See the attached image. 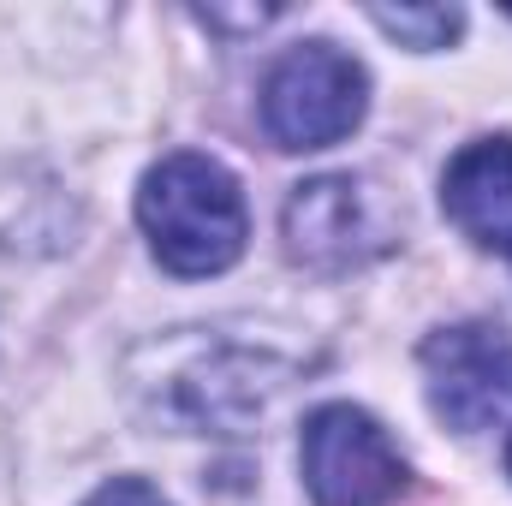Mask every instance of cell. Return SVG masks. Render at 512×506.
Segmentation results:
<instances>
[{"label":"cell","mask_w":512,"mask_h":506,"mask_svg":"<svg viewBox=\"0 0 512 506\" xmlns=\"http://www.w3.org/2000/svg\"><path fill=\"white\" fill-rule=\"evenodd\" d=\"M137 221L149 233V251L167 274L179 280H203L221 274L245 256L251 239V215H245V191L239 179L197 149L161 155L143 185H137Z\"/></svg>","instance_id":"6da1fadb"},{"label":"cell","mask_w":512,"mask_h":506,"mask_svg":"<svg viewBox=\"0 0 512 506\" xmlns=\"http://www.w3.org/2000/svg\"><path fill=\"white\" fill-rule=\"evenodd\" d=\"M370 108V72L334 42L286 48L262 78V126L280 149H328Z\"/></svg>","instance_id":"7a4b0ae2"},{"label":"cell","mask_w":512,"mask_h":506,"mask_svg":"<svg viewBox=\"0 0 512 506\" xmlns=\"http://www.w3.org/2000/svg\"><path fill=\"white\" fill-rule=\"evenodd\" d=\"M304 489L316 506H387L405 489V459L364 405H316L298 441Z\"/></svg>","instance_id":"3957f363"},{"label":"cell","mask_w":512,"mask_h":506,"mask_svg":"<svg viewBox=\"0 0 512 506\" xmlns=\"http://www.w3.org/2000/svg\"><path fill=\"white\" fill-rule=\"evenodd\" d=\"M429 405L447 429L477 435L512 405V334L495 322L441 328L423 340Z\"/></svg>","instance_id":"277c9868"},{"label":"cell","mask_w":512,"mask_h":506,"mask_svg":"<svg viewBox=\"0 0 512 506\" xmlns=\"http://www.w3.org/2000/svg\"><path fill=\"white\" fill-rule=\"evenodd\" d=\"M286 251L310 268H358L370 256L387 251L393 227L382 215V197L352 179V173H322V179H304L292 197H286Z\"/></svg>","instance_id":"5b68a950"},{"label":"cell","mask_w":512,"mask_h":506,"mask_svg":"<svg viewBox=\"0 0 512 506\" xmlns=\"http://www.w3.org/2000/svg\"><path fill=\"white\" fill-rule=\"evenodd\" d=\"M441 209L471 245L512 251V137H477L447 161Z\"/></svg>","instance_id":"8992f818"},{"label":"cell","mask_w":512,"mask_h":506,"mask_svg":"<svg viewBox=\"0 0 512 506\" xmlns=\"http://www.w3.org/2000/svg\"><path fill=\"white\" fill-rule=\"evenodd\" d=\"M370 24L387 30L393 42L429 54V48H447L465 30V12L459 6H370Z\"/></svg>","instance_id":"52a82bcc"},{"label":"cell","mask_w":512,"mask_h":506,"mask_svg":"<svg viewBox=\"0 0 512 506\" xmlns=\"http://www.w3.org/2000/svg\"><path fill=\"white\" fill-rule=\"evenodd\" d=\"M84 506H173V501L155 483H143V477H114V483H102Z\"/></svg>","instance_id":"ba28073f"},{"label":"cell","mask_w":512,"mask_h":506,"mask_svg":"<svg viewBox=\"0 0 512 506\" xmlns=\"http://www.w3.org/2000/svg\"><path fill=\"white\" fill-rule=\"evenodd\" d=\"M507 471H512V435H507Z\"/></svg>","instance_id":"9c48e42d"}]
</instances>
